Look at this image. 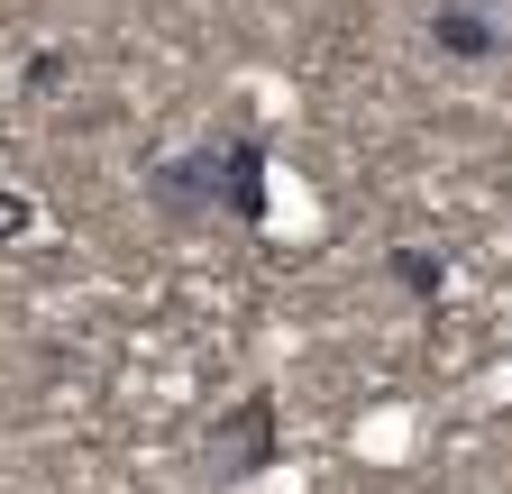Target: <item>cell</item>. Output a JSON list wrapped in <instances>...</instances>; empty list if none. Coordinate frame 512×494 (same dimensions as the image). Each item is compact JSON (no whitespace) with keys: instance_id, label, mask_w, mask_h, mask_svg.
Instances as JSON below:
<instances>
[{"instance_id":"6da1fadb","label":"cell","mask_w":512,"mask_h":494,"mask_svg":"<svg viewBox=\"0 0 512 494\" xmlns=\"http://www.w3.org/2000/svg\"><path fill=\"white\" fill-rule=\"evenodd\" d=\"M147 202L165 220H238V229H256L266 220V138L220 129V138L183 147V156H156L147 165Z\"/></svg>"},{"instance_id":"7a4b0ae2","label":"cell","mask_w":512,"mask_h":494,"mask_svg":"<svg viewBox=\"0 0 512 494\" xmlns=\"http://www.w3.org/2000/svg\"><path fill=\"white\" fill-rule=\"evenodd\" d=\"M275 449H284L275 394H238V403H220L211 430H202V485H247V476H266Z\"/></svg>"},{"instance_id":"3957f363","label":"cell","mask_w":512,"mask_h":494,"mask_svg":"<svg viewBox=\"0 0 512 494\" xmlns=\"http://www.w3.org/2000/svg\"><path fill=\"white\" fill-rule=\"evenodd\" d=\"M430 46L458 55V65L512 55V0H439V10H430Z\"/></svg>"},{"instance_id":"277c9868","label":"cell","mask_w":512,"mask_h":494,"mask_svg":"<svg viewBox=\"0 0 512 494\" xmlns=\"http://www.w3.org/2000/svg\"><path fill=\"white\" fill-rule=\"evenodd\" d=\"M394 284H403L412 302H439V284H448V266H439V247H394Z\"/></svg>"},{"instance_id":"5b68a950","label":"cell","mask_w":512,"mask_h":494,"mask_svg":"<svg viewBox=\"0 0 512 494\" xmlns=\"http://www.w3.org/2000/svg\"><path fill=\"white\" fill-rule=\"evenodd\" d=\"M28 229H37V202L19 193V183H0V247H19Z\"/></svg>"}]
</instances>
